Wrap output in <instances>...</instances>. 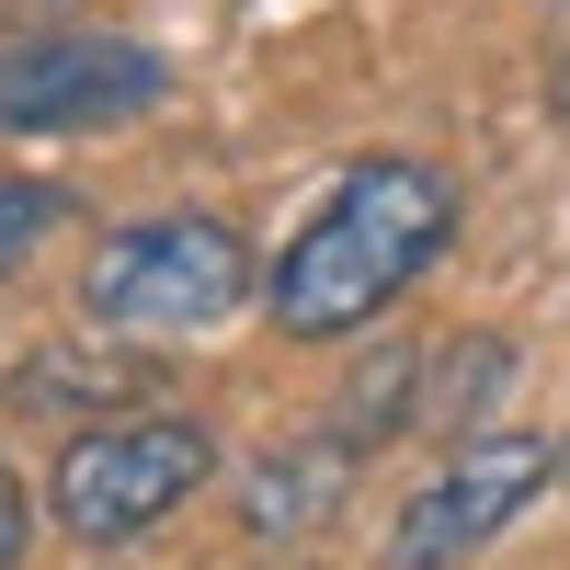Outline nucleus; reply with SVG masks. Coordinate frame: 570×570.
Listing matches in <instances>:
<instances>
[{"mask_svg":"<svg viewBox=\"0 0 570 570\" xmlns=\"http://www.w3.org/2000/svg\"><path fill=\"white\" fill-rule=\"evenodd\" d=\"M559 468H570V456H559Z\"/></svg>","mask_w":570,"mask_h":570,"instance_id":"obj_11","label":"nucleus"},{"mask_svg":"<svg viewBox=\"0 0 570 570\" xmlns=\"http://www.w3.org/2000/svg\"><path fill=\"white\" fill-rule=\"evenodd\" d=\"M252 297V252L228 217H137L80 274L91 343H195Z\"/></svg>","mask_w":570,"mask_h":570,"instance_id":"obj_2","label":"nucleus"},{"mask_svg":"<svg viewBox=\"0 0 570 570\" xmlns=\"http://www.w3.org/2000/svg\"><path fill=\"white\" fill-rule=\"evenodd\" d=\"M400 422H411V354H376L343 389V445H389Z\"/></svg>","mask_w":570,"mask_h":570,"instance_id":"obj_7","label":"nucleus"},{"mask_svg":"<svg viewBox=\"0 0 570 570\" xmlns=\"http://www.w3.org/2000/svg\"><path fill=\"white\" fill-rule=\"evenodd\" d=\"M23 548H35V502H23L12 468H0V570H23Z\"/></svg>","mask_w":570,"mask_h":570,"instance_id":"obj_10","label":"nucleus"},{"mask_svg":"<svg viewBox=\"0 0 570 570\" xmlns=\"http://www.w3.org/2000/svg\"><path fill=\"white\" fill-rule=\"evenodd\" d=\"M58 217H69V195H46V183H0V274H12L35 252V228H58Z\"/></svg>","mask_w":570,"mask_h":570,"instance_id":"obj_9","label":"nucleus"},{"mask_svg":"<svg viewBox=\"0 0 570 570\" xmlns=\"http://www.w3.org/2000/svg\"><path fill=\"white\" fill-rule=\"evenodd\" d=\"M445 240H456V183L434 160H400V149L389 160H354L343 183H331V206L274 263V331L343 343V331H365Z\"/></svg>","mask_w":570,"mask_h":570,"instance_id":"obj_1","label":"nucleus"},{"mask_svg":"<svg viewBox=\"0 0 570 570\" xmlns=\"http://www.w3.org/2000/svg\"><path fill=\"white\" fill-rule=\"evenodd\" d=\"M548 445L537 434H480V445H456L434 480H422V502H400V537H389V570H468L513 513H525L548 491Z\"/></svg>","mask_w":570,"mask_h":570,"instance_id":"obj_5","label":"nucleus"},{"mask_svg":"<svg viewBox=\"0 0 570 570\" xmlns=\"http://www.w3.org/2000/svg\"><path fill=\"white\" fill-rule=\"evenodd\" d=\"M354 456H365V445H343V434L252 456V480H240V513H252V537H297V525H320V513L354 491Z\"/></svg>","mask_w":570,"mask_h":570,"instance_id":"obj_6","label":"nucleus"},{"mask_svg":"<svg viewBox=\"0 0 570 570\" xmlns=\"http://www.w3.org/2000/svg\"><path fill=\"white\" fill-rule=\"evenodd\" d=\"M160 91H171V69L137 35H23V46H0V126L12 137L115 126V115H149Z\"/></svg>","mask_w":570,"mask_h":570,"instance_id":"obj_4","label":"nucleus"},{"mask_svg":"<svg viewBox=\"0 0 570 570\" xmlns=\"http://www.w3.org/2000/svg\"><path fill=\"white\" fill-rule=\"evenodd\" d=\"M502 376H513L502 343H456V354L434 365V400H422V411H434V422H480V411L502 400Z\"/></svg>","mask_w":570,"mask_h":570,"instance_id":"obj_8","label":"nucleus"},{"mask_svg":"<svg viewBox=\"0 0 570 570\" xmlns=\"http://www.w3.org/2000/svg\"><path fill=\"white\" fill-rule=\"evenodd\" d=\"M206 468H217L206 422H171V411H160V422L69 434V456H58V525H69L80 548H126V537L171 525V513L206 491Z\"/></svg>","mask_w":570,"mask_h":570,"instance_id":"obj_3","label":"nucleus"}]
</instances>
